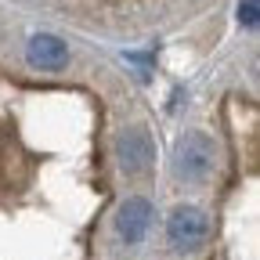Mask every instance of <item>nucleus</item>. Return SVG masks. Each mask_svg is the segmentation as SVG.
Returning <instances> with one entry per match:
<instances>
[{"instance_id":"f257e3e1","label":"nucleus","mask_w":260,"mask_h":260,"mask_svg":"<svg viewBox=\"0 0 260 260\" xmlns=\"http://www.w3.org/2000/svg\"><path fill=\"white\" fill-rule=\"evenodd\" d=\"M213 167H217V145L210 134L203 130H184L174 145V170L181 181H206L213 177Z\"/></svg>"},{"instance_id":"f03ea898","label":"nucleus","mask_w":260,"mask_h":260,"mask_svg":"<svg viewBox=\"0 0 260 260\" xmlns=\"http://www.w3.org/2000/svg\"><path fill=\"white\" fill-rule=\"evenodd\" d=\"M206 235H210V220H206V213L199 206H188L184 203L167 220V239H170V246L177 253H195L206 242Z\"/></svg>"},{"instance_id":"7ed1b4c3","label":"nucleus","mask_w":260,"mask_h":260,"mask_svg":"<svg viewBox=\"0 0 260 260\" xmlns=\"http://www.w3.org/2000/svg\"><path fill=\"white\" fill-rule=\"evenodd\" d=\"M116 155H119V167L126 174H141L152 167V138H148V130L141 126H126L119 141H116Z\"/></svg>"},{"instance_id":"20e7f679","label":"nucleus","mask_w":260,"mask_h":260,"mask_svg":"<svg viewBox=\"0 0 260 260\" xmlns=\"http://www.w3.org/2000/svg\"><path fill=\"white\" fill-rule=\"evenodd\" d=\"M148 228H152V203L148 199L134 195V199L119 203V210H116V232H119L123 242H141L148 235Z\"/></svg>"},{"instance_id":"39448f33","label":"nucleus","mask_w":260,"mask_h":260,"mask_svg":"<svg viewBox=\"0 0 260 260\" xmlns=\"http://www.w3.org/2000/svg\"><path fill=\"white\" fill-rule=\"evenodd\" d=\"M25 54L32 65H40V69H61L65 61H69V47H65V40L51 37V32H37V37H29L25 44Z\"/></svg>"},{"instance_id":"423d86ee","label":"nucleus","mask_w":260,"mask_h":260,"mask_svg":"<svg viewBox=\"0 0 260 260\" xmlns=\"http://www.w3.org/2000/svg\"><path fill=\"white\" fill-rule=\"evenodd\" d=\"M239 22L246 29H256V22H260V4H256V0H242V4H239Z\"/></svg>"}]
</instances>
